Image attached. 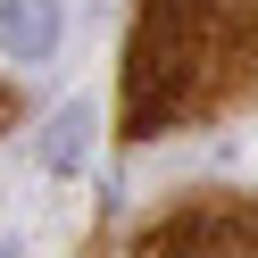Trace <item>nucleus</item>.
Listing matches in <instances>:
<instances>
[{
    "mask_svg": "<svg viewBox=\"0 0 258 258\" xmlns=\"http://www.w3.org/2000/svg\"><path fill=\"white\" fill-rule=\"evenodd\" d=\"M258 92V0H134L117 134L158 142Z\"/></svg>",
    "mask_w": 258,
    "mask_h": 258,
    "instance_id": "obj_1",
    "label": "nucleus"
},
{
    "mask_svg": "<svg viewBox=\"0 0 258 258\" xmlns=\"http://www.w3.org/2000/svg\"><path fill=\"white\" fill-rule=\"evenodd\" d=\"M134 258H258V200H183L134 241Z\"/></svg>",
    "mask_w": 258,
    "mask_h": 258,
    "instance_id": "obj_2",
    "label": "nucleus"
},
{
    "mask_svg": "<svg viewBox=\"0 0 258 258\" xmlns=\"http://www.w3.org/2000/svg\"><path fill=\"white\" fill-rule=\"evenodd\" d=\"M67 17H58V0H0V50L17 58V67H42L58 50Z\"/></svg>",
    "mask_w": 258,
    "mask_h": 258,
    "instance_id": "obj_3",
    "label": "nucleus"
},
{
    "mask_svg": "<svg viewBox=\"0 0 258 258\" xmlns=\"http://www.w3.org/2000/svg\"><path fill=\"white\" fill-rule=\"evenodd\" d=\"M92 158V100H67L50 125H42V167L50 175H75Z\"/></svg>",
    "mask_w": 258,
    "mask_h": 258,
    "instance_id": "obj_4",
    "label": "nucleus"
},
{
    "mask_svg": "<svg viewBox=\"0 0 258 258\" xmlns=\"http://www.w3.org/2000/svg\"><path fill=\"white\" fill-rule=\"evenodd\" d=\"M9 117H17V92H9V84H0V125H9Z\"/></svg>",
    "mask_w": 258,
    "mask_h": 258,
    "instance_id": "obj_5",
    "label": "nucleus"
},
{
    "mask_svg": "<svg viewBox=\"0 0 258 258\" xmlns=\"http://www.w3.org/2000/svg\"><path fill=\"white\" fill-rule=\"evenodd\" d=\"M0 258H17V250H0Z\"/></svg>",
    "mask_w": 258,
    "mask_h": 258,
    "instance_id": "obj_6",
    "label": "nucleus"
}]
</instances>
